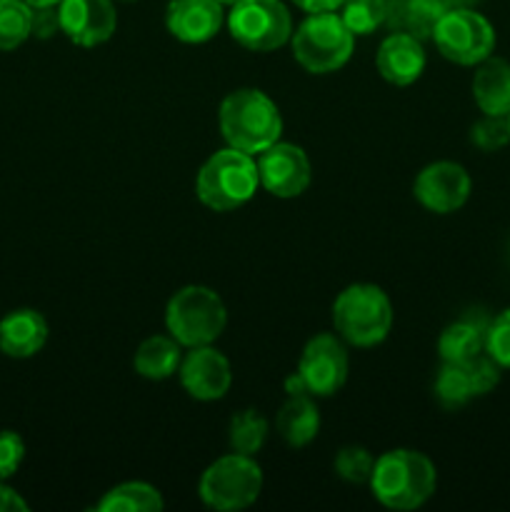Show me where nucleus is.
Returning a JSON list of instances; mask_svg holds the SVG:
<instances>
[{
    "label": "nucleus",
    "mask_w": 510,
    "mask_h": 512,
    "mask_svg": "<svg viewBox=\"0 0 510 512\" xmlns=\"http://www.w3.org/2000/svg\"><path fill=\"white\" fill-rule=\"evenodd\" d=\"M470 175L453 160H438L425 165L413 183V195L430 213L448 215L463 208L470 198Z\"/></svg>",
    "instance_id": "obj_13"
},
{
    "label": "nucleus",
    "mask_w": 510,
    "mask_h": 512,
    "mask_svg": "<svg viewBox=\"0 0 510 512\" xmlns=\"http://www.w3.org/2000/svg\"><path fill=\"white\" fill-rule=\"evenodd\" d=\"M165 508L163 495L148 483H120L103 495L95 510L100 512H160Z\"/></svg>",
    "instance_id": "obj_23"
},
{
    "label": "nucleus",
    "mask_w": 510,
    "mask_h": 512,
    "mask_svg": "<svg viewBox=\"0 0 510 512\" xmlns=\"http://www.w3.org/2000/svg\"><path fill=\"white\" fill-rule=\"evenodd\" d=\"M268 438V420L258 410H240L230 420V448L240 455H255Z\"/></svg>",
    "instance_id": "obj_25"
},
{
    "label": "nucleus",
    "mask_w": 510,
    "mask_h": 512,
    "mask_svg": "<svg viewBox=\"0 0 510 512\" xmlns=\"http://www.w3.org/2000/svg\"><path fill=\"white\" fill-rule=\"evenodd\" d=\"M388 0H345L343 23L353 35H370L388 20Z\"/></svg>",
    "instance_id": "obj_26"
},
{
    "label": "nucleus",
    "mask_w": 510,
    "mask_h": 512,
    "mask_svg": "<svg viewBox=\"0 0 510 512\" xmlns=\"http://www.w3.org/2000/svg\"><path fill=\"white\" fill-rule=\"evenodd\" d=\"M178 373L185 393L195 400H203V403L220 400L233 383V370H230L228 358L210 345L190 348V353L180 360Z\"/></svg>",
    "instance_id": "obj_15"
},
{
    "label": "nucleus",
    "mask_w": 510,
    "mask_h": 512,
    "mask_svg": "<svg viewBox=\"0 0 510 512\" xmlns=\"http://www.w3.org/2000/svg\"><path fill=\"white\" fill-rule=\"evenodd\" d=\"M293 58L313 75H328L343 68L355 48V35L340 15L310 13L290 35Z\"/></svg>",
    "instance_id": "obj_6"
},
{
    "label": "nucleus",
    "mask_w": 510,
    "mask_h": 512,
    "mask_svg": "<svg viewBox=\"0 0 510 512\" xmlns=\"http://www.w3.org/2000/svg\"><path fill=\"white\" fill-rule=\"evenodd\" d=\"M298 378L313 398L335 395L348 380V350L333 333H320L308 340L298 363Z\"/></svg>",
    "instance_id": "obj_10"
},
{
    "label": "nucleus",
    "mask_w": 510,
    "mask_h": 512,
    "mask_svg": "<svg viewBox=\"0 0 510 512\" xmlns=\"http://www.w3.org/2000/svg\"><path fill=\"white\" fill-rule=\"evenodd\" d=\"M55 33H60L58 5H40V8H33V25H30V35L45 40V38H53Z\"/></svg>",
    "instance_id": "obj_32"
},
{
    "label": "nucleus",
    "mask_w": 510,
    "mask_h": 512,
    "mask_svg": "<svg viewBox=\"0 0 510 512\" xmlns=\"http://www.w3.org/2000/svg\"><path fill=\"white\" fill-rule=\"evenodd\" d=\"M275 428L290 448H305L313 443L320 430V413L313 403V395H290L275 418Z\"/></svg>",
    "instance_id": "obj_21"
},
{
    "label": "nucleus",
    "mask_w": 510,
    "mask_h": 512,
    "mask_svg": "<svg viewBox=\"0 0 510 512\" xmlns=\"http://www.w3.org/2000/svg\"><path fill=\"white\" fill-rule=\"evenodd\" d=\"M225 23L220 0H170L165 8V28L183 43H208Z\"/></svg>",
    "instance_id": "obj_16"
},
{
    "label": "nucleus",
    "mask_w": 510,
    "mask_h": 512,
    "mask_svg": "<svg viewBox=\"0 0 510 512\" xmlns=\"http://www.w3.org/2000/svg\"><path fill=\"white\" fill-rule=\"evenodd\" d=\"M378 73L393 85H413L425 70V50L418 35L393 33L380 43L375 55Z\"/></svg>",
    "instance_id": "obj_17"
},
{
    "label": "nucleus",
    "mask_w": 510,
    "mask_h": 512,
    "mask_svg": "<svg viewBox=\"0 0 510 512\" xmlns=\"http://www.w3.org/2000/svg\"><path fill=\"white\" fill-rule=\"evenodd\" d=\"M475 0H410L408 3V20L413 30H423L425 35L433 33V25L440 15H445L453 8H470Z\"/></svg>",
    "instance_id": "obj_28"
},
{
    "label": "nucleus",
    "mask_w": 510,
    "mask_h": 512,
    "mask_svg": "<svg viewBox=\"0 0 510 512\" xmlns=\"http://www.w3.org/2000/svg\"><path fill=\"white\" fill-rule=\"evenodd\" d=\"M33 8L25 0H0V53L15 50L30 38Z\"/></svg>",
    "instance_id": "obj_24"
},
{
    "label": "nucleus",
    "mask_w": 510,
    "mask_h": 512,
    "mask_svg": "<svg viewBox=\"0 0 510 512\" xmlns=\"http://www.w3.org/2000/svg\"><path fill=\"white\" fill-rule=\"evenodd\" d=\"M438 485V470L418 450H388L373 465L370 488L390 510H415L428 503Z\"/></svg>",
    "instance_id": "obj_2"
},
{
    "label": "nucleus",
    "mask_w": 510,
    "mask_h": 512,
    "mask_svg": "<svg viewBox=\"0 0 510 512\" xmlns=\"http://www.w3.org/2000/svg\"><path fill=\"white\" fill-rule=\"evenodd\" d=\"M485 353L500 365L510 370V308L495 315L485 335Z\"/></svg>",
    "instance_id": "obj_30"
},
{
    "label": "nucleus",
    "mask_w": 510,
    "mask_h": 512,
    "mask_svg": "<svg viewBox=\"0 0 510 512\" xmlns=\"http://www.w3.org/2000/svg\"><path fill=\"white\" fill-rule=\"evenodd\" d=\"M333 325L338 338L348 345L373 348L393 328V305L378 285H348L333 303Z\"/></svg>",
    "instance_id": "obj_4"
},
{
    "label": "nucleus",
    "mask_w": 510,
    "mask_h": 512,
    "mask_svg": "<svg viewBox=\"0 0 510 512\" xmlns=\"http://www.w3.org/2000/svg\"><path fill=\"white\" fill-rule=\"evenodd\" d=\"M48 343V323L38 310L20 308L0 320V353L8 358H33Z\"/></svg>",
    "instance_id": "obj_18"
},
{
    "label": "nucleus",
    "mask_w": 510,
    "mask_h": 512,
    "mask_svg": "<svg viewBox=\"0 0 510 512\" xmlns=\"http://www.w3.org/2000/svg\"><path fill=\"white\" fill-rule=\"evenodd\" d=\"M483 310H470L463 318L450 323L438 338V353L443 363H468L485 353V335L490 325Z\"/></svg>",
    "instance_id": "obj_19"
},
{
    "label": "nucleus",
    "mask_w": 510,
    "mask_h": 512,
    "mask_svg": "<svg viewBox=\"0 0 510 512\" xmlns=\"http://www.w3.org/2000/svg\"><path fill=\"white\" fill-rule=\"evenodd\" d=\"M500 383V365L488 353L468 363H443L435 378V398L443 408H463L473 398L488 395Z\"/></svg>",
    "instance_id": "obj_11"
},
{
    "label": "nucleus",
    "mask_w": 510,
    "mask_h": 512,
    "mask_svg": "<svg viewBox=\"0 0 510 512\" xmlns=\"http://www.w3.org/2000/svg\"><path fill=\"white\" fill-rule=\"evenodd\" d=\"M375 458L360 445H348L335 455V473L348 483H370Z\"/></svg>",
    "instance_id": "obj_27"
},
{
    "label": "nucleus",
    "mask_w": 510,
    "mask_h": 512,
    "mask_svg": "<svg viewBox=\"0 0 510 512\" xmlns=\"http://www.w3.org/2000/svg\"><path fill=\"white\" fill-rule=\"evenodd\" d=\"M30 8H40V5H58L60 0H25Z\"/></svg>",
    "instance_id": "obj_35"
},
{
    "label": "nucleus",
    "mask_w": 510,
    "mask_h": 512,
    "mask_svg": "<svg viewBox=\"0 0 510 512\" xmlns=\"http://www.w3.org/2000/svg\"><path fill=\"white\" fill-rule=\"evenodd\" d=\"M25 458V443L13 430H0V480H8L18 473Z\"/></svg>",
    "instance_id": "obj_31"
},
{
    "label": "nucleus",
    "mask_w": 510,
    "mask_h": 512,
    "mask_svg": "<svg viewBox=\"0 0 510 512\" xmlns=\"http://www.w3.org/2000/svg\"><path fill=\"white\" fill-rule=\"evenodd\" d=\"M228 313L215 290L205 285H185L165 308V328L185 348L210 345L223 335Z\"/></svg>",
    "instance_id": "obj_5"
},
{
    "label": "nucleus",
    "mask_w": 510,
    "mask_h": 512,
    "mask_svg": "<svg viewBox=\"0 0 510 512\" xmlns=\"http://www.w3.org/2000/svg\"><path fill=\"white\" fill-rule=\"evenodd\" d=\"M220 3H223V5H233L235 0H220Z\"/></svg>",
    "instance_id": "obj_36"
},
{
    "label": "nucleus",
    "mask_w": 510,
    "mask_h": 512,
    "mask_svg": "<svg viewBox=\"0 0 510 512\" xmlns=\"http://www.w3.org/2000/svg\"><path fill=\"white\" fill-rule=\"evenodd\" d=\"M60 33L80 48H95L113 38L118 13L113 0H60Z\"/></svg>",
    "instance_id": "obj_14"
},
{
    "label": "nucleus",
    "mask_w": 510,
    "mask_h": 512,
    "mask_svg": "<svg viewBox=\"0 0 510 512\" xmlns=\"http://www.w3.org/2000/svg\"><path fill=\"white\" fill-rule=\"evenodd\" d=\"M225 23L235 43L253 53L283 48L293 35V18L283 0H235Z\"/></svg>",
    "instance_id": "obj_8"
},
{
    "label": "nucleus",
    "mask_w": 510,
    "mask_h": 512,
    "mask_svg": "<svg viewBox=\"0 0 510 512\" xmlns=\"http://www.w3.org/2000/svg\"><path fill=\"white\" fill-rule=\"evenodd\" d=\"M508 130H510V115H508Z\"/></svg>",
    "instance_id": "obj_37"
},
{
    "label": "nucleus",
    "mask_w": 510,
    "mask_h": 512,
    "mask_svg": "<svg viewBox=\"0 0 510 512\" xmlns=\"http://www.w3.org/2000/svg\"><path fill=\"white\" fill-rule=\"evenodd\" d=\"M28 503L15 493L13 488L5 485V480H0V512H25Z\"/></svg>",
    "instance_id": "obj_33"
},
{
    "label": "nucleus",
    "mask_w": 510,
    "mask_h": 512,
    "mask_svg": "<svg viewBox=\"0 0 510 512\" xmlns=\"http://www.w3.org/2000/svg\"><path fill=\"white\" fill-rule=\"evenodd\" d=\"M435 48L455 65H478L495 50V30L485 15L473 8H453L433 25Z\"/></svg>",
    "instance_id": "obj_9"
},
{
    "label": "nucleus",
    "mask_w": 510,
    "mask_h": 512,
    "mask_svg": "<svg viewBox=\"0 0 510 512\" xmlns=\"http://www.w3.org/2000/svg\"><path fill=\"white\" fill-rule=\"evenodd\" d=\"M218 125L225 143L248 155L263 153L278 143L283 133L278 105L258 88H240L225 95L218 110Z\"/></svg>",
    "instance_id": "obj_1"
},
{
    "label": "nucleus",
    "mask_w": 510,
    "mask_h": 512,
    "mask_svg": "<svg viewBox=\"0 0 510 512\" xmlns=\"http://www.w3.org/2000/svg\"><path fill=\"white\" fill-rule=\"evenodd\" d=\"M473 98L483 115H510V63L485 58L473 75Z\"/></svg>",
    "instance_id": "obj_20"
},
{
    "label": "nucleus",
    "mask_w": 510,
    "mask_h": 512,
    "mask_svg": "<svg viewBox=\"0 0 510 512\" xmlns=\"http://www.w3.org/2000/svg\"><path fill=\"white\" fill-rule=\"evenodd\" d=\"M470 140H473L475 148L485 150V153L505 148L510 143L508 118L505 115H483L470 130Z\"/></svg>",
    "instance_id": "obj_29"
},
{
    "label": "nucleus",
    "mask_w": 510,
    "mask_h": 512,
    "mask_svg": "<svg viewBox=\"0 0 510 512\" xmlns=\"http://www.w3.org/2000/svg\"><path fill=\"white\" fill-rule=\"evenodd\" d=\"M263 490V470L253 455L230 453L208 465L198 483V495L213 510H245Z\"/></svg>",
    "instance_id": "obj_7"
},
{
    "label": "nucleus",
    "mask_w": 510,
    "mask_h": 512,
    "mask_svg": "<svg viewBox=\"0 0 510 512\" xmlns=\"http://www.w3.org/2000/svg\"><path fill=\"white\" fill-rule=\"evenodd\" d=\"M133 365L140 378H170L180 368V343L173 335H150L135 350Z\"/></svg>",
    "instance_id": "obj_22"
},
{
    "label": "nucleus",
    "mask_w": 510,
    "mask_h": 512,
    "mask_svg": "<svg viewBox=\"0 0 510 512\" xmlns=\"http://www.w3.org/2000/svg\"><path fill=\"white\" fill-rule=\"evenodd\" d=\"M258 185V163L253 160V155L228 145L210 155L203 168L198 170L195 193H198L200 203L208 205L215 213H230L253 200Z\"/></svg>",
    "instance_id": "obj_3"
},
{
    "label": "nucleus",
    "mask_w": 510,
    "mask_h": 512,
    "mask_svg": "<svg viewBox=\"0 0 510 512\" xmlns=\"http://www.w3.org/2000/svg\"><path fill=\"white\" fill-rule=\"evenodd\" d=\"M293 3L305 13H333V10L343 8L345 0H293Z\"/></svg>",
    "instance_id": "obj_34"
},
{
    "label": "nucleus",
    "mask_w": 510,
    "mask_h": 512,
    "mask_svg": "<svg viewBox=\"0 0 510 512\" xmlns=\"http://www.w3.org/2000/svg\"><path fill=\"white\" fill-rule=\"evenodd\" d=\"M255 163H258L260 185L275 198H298L313 180V168L300 145L278 140L258 153Z\"/></svg>",
    "instance_id": "obj_12"
}]
</instances>
